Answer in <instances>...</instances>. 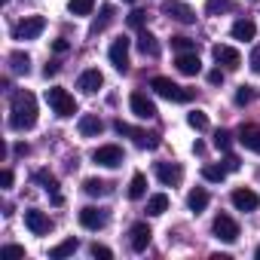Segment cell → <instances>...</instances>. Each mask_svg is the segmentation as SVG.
<instances>
[{
	"mask_svg": "<svg viewBox=\"0 0 260 260\" xmlns=\"http://www.w3.org/2000/svg\"><path fill=\"white\" fill-rule=\"evenodd\" d=\"M10 125L16 132H28V128L37 125V98L31 92H13L10 101Z\"/></svg>",
	"mask_w": 260,
	"mask_h": 260,
	"instance_id": "6da1fadb",
	"label": "cell"
},
{
	"mask_svg": "<svg viewBox=\"0 0 260 260\" xmlns=\"http://www.w3.org/2000/svg\"><path fill=\"white\" fill-rule=\"evenodd\" d=\"M150 89H153L156 95H162V98H169V101H181V104H187V101L193 98V92H190V89H184V86L172 83L169 77H153V80H150Z\"/></svg>",
	"mask_w": 260,
	"mask_h": 260,
	"instance_id": "7a4b0ae2",
	"label": "cell"
},
{
	"mask_svg": "<svg viewBox=\"0 0 260 260\" xmlns=\"http://www.w3.org/2000/svg\"><path fill=\"white\" fill-rule=\"evenodd\" d=\"M43 31H46V19L43 16H28V19L13 25V40H37Z\"/></svg>",
	"mask_w": 260,
	"mask_h": 260,
	"instance_id": "3957f363",
	"label": "cell"
},
{
	"mask_svg": "<svg viewBox=\"0 0 260 260\" xmlns=\"http://www.w3.org/2000/svg\"><path fill=\"white\" fill-rule=\"evenodd\" d=\"M46 101H49V107L58 113V116H74L77 113V101H74V95L68 92V89H46Z\"/></svg>",
	"mask_w": 260,
	"mask_h": 260,
	"instance_id": "277c9868",
	"label": "cell"
},
{
	"mask_svg": "<svg viewBox=\"0 0 260 260\" xmlns=\"http://www.w3.org/2000/svg\"><path fill=\"white\" fill-rule=\"evenodd\" d=\"M113 128H116L119 135H128L138 147H147V150H156V147H159V138H156V135H147L144 128H132L128 122H122V119H116V122H113Z\"/></svg>",
	"mask_w": 260,
	"mask_h": 260,
	"instance_id": "5b68a950",
	"label": "cell"
},
{
	"mask_svg": "<svg viewBox=\"0 0 260 260\" xmlns=\"http://www.w3.org/2000/svg\"><path fill=\"white\" fill-rule=\"evenodd\" d=\"M162 16H169V19H175L181 25H193L196 22V13L187 4H181V0H166V4H162Z\"/></svg>",
	"mask_w": 260,
	"mask_h": 260,
	"instance_id": "8992f818",
	"label": "cell"
},
{
	"mask_svg": "<svg viewBox=\"0 0 260 260\" xmlns=\"http://www.w3.org/2000/svg\"><path fill=\"white\" fill-rule=\"evenodd\" d=\"M92 162H98V166H104V169H116V166H122V147L104 144V147H98V150L92 153Z\"/></svg>",
	"mask_w": 260,
	"mask_h": 260,
	"instance_id": "52a82bcc",
	"label": "cell"
},
{
	"mask_svg": "<svg viewBox=\"0 0 260 260\" xmlns=\"http://www.w3.org/2000/svg\"><path fill=\"white\" fill-rule=\"evenodd\" d=\"M110 64L119 71V74H125L128 71V40L125 37H116L113 43H110Z\"/></svg>",
	"mask_w": 260,
	"mask_h": 260,
	"instance_id": "ba28073f",
	"label": "cell"
},
{
	"mask_svg": "<svg viewBox=\"0 0 260 260\" xmlns=\"http://www.w3.org/2000/svg\"><path fill=\"white\" fill-rule=\"evenodd\" d=\"M214 236H217L220 242H230V245H233V242L239 239V223H236L230 214H217V217H214Z\"/></svg>",
	"mask_w": 260,
	"mask_h": 260,
	"instance_id": "9c48e42d",
	"label": "cell"
},
{
	"mask_svg": "<svg viewBox=\"0 0 260 260\" xmlns=\"http://www.w3.org/2000/svg\"><path fill=\"white\" fill-rule=\"evenodd\" d=\"M128 107H132V113H135L138 119H153V116H156V104H153L144 92H132Z\"/></svg>",
	"mask_w": 260,
	"mask_h": 260,
	"instance_id": "30bf717a",
	"label": "cell"
},
{
	"mask_svg": "<svg viewBox=\"0 0 260 260\" xmlns=\"http://www.w3.org/2000/svg\"><path fill=\"white\" fill-rule=\"evenodd\" d=\"M233 205L239 208V211H257L260 208V196L254 193V190H248V187H239V190H233Z\"/></svg>",
	"mask_w": 260,
	"mask_h": 260,
	"instance_id": "8fae6325",
	"label": "cell"
},
{
	"mask_svg": "<svg viewBox=\"0 0 260 260\" xmlns=\"http://www.w3.org/2000/svg\"><path fill=\"white\" fill-rule=\"evenodd\" d=\"M25 226L34 233V236H46L49 230H52V220L43 214V211H37V208H31V211H25Z\"/></svg>",
	"mask_w": 260,
	"mask_h": 260,
	"instance_id": "7c38bea8",
	"label": "cell"
},
{
	"mask_svg": "<svg viewBox=\"0 0 260 260\" xmlns=\"http://www.w3.org/2000/svg\"><path fill=\"white\" fill-rule=\"evenodd\" d=\"M175 68H178L184 77H196V74L202 71V61H199L196 49H193V52H178V58H175Z\"/></svg>",
	"mask_w": 260,
	"mask_h": 260,
	"instance_id": "4fadbf2b",
	"label": "cell"
},
{
	"mask_svg": "<svg viewBox=\"0 0 260 260\" xmlns=\"http://www.w3.org/2000/svg\"><path fill=\"white\" fill-rule=\"evenodd\" d=\"M101 86H104V74H101L98 68H89V71H83V74H80V80H77V89H83L86 95L98 92Z\"/></svg>",
	"mask_w": 260,
	"mask_h": 260,
	"instance_id": "5bb4252c",
	"label": "cell"
},
{
	"mask_svg": "<svg viewBox=\"0 0 260 260\" xmlns=\"http://www.w3.org/2000/svg\"><path fill=\"white\" fill-rule=\"evenodd\" d=\"M211 55H214L217 64H223V68H230V71H236V68L242 64V55H239V49H233V46H214Z\"/></svg>",
	"mask_w": 260,
	"mask_h": 260,
	"instance_id": "9a60e30c",
	"label": "cell"
},
{
	"mask_svg": "<svg viewBox=\"0 0 260 260\" xmlns=\"http://www.w3.org/2000/svg\"><path fill=\"white\" fill-rule=\"evenodd\" d=\"M156 178H159L166 187H178L181 178H184V172H181V166H175V162H156Z\"/></svg>",
	"mask_w": 260,
	"mask_h": 260,
	"instance_id": "2e32d148",
	"label": "cell"
},
{
	"mask_svg": "<svg viewBox=\"0 0 260 260\" xmlns=\"http://www.w3.org/2000/svg\"><path fill=\"white\" fill-rule=\"evenodd\" d=\"M80 223H83L86 230H104V223H107V211L86 205V208L80 211Z\"/></svg>",
	"mask_w": 260,
	"mask_h": 260,
	"instance_id": "e0dca14e",
	"label": "cell"
},
{
	"mask_svg": "<svg viewBox=\"0 0 260 260\" xmlns=\"http://www.w3.org/2000/svg\"><path fill=\"white\" fill-rule=\"evenodd\" d=\"M150 226L147 223H135L132 230H128V245H132V251H147L150 245Z\"/></svg>",
	"mask_w": 260,
	"mask_h": 260,
	"instance_id": "ac0fdd59",
	"label": "cell"
},
{
	"mask_svg": "<svg viewBox=\"0 0 260 260\" xmlns=\"http://www.w3.org/2000/svg\"><path fill=\"white\" fill-rule=\"evenodd\" d=\"M239 144L251 153H260V125H242L239 128Z\"/></svg>",
	"mask_w": 260,
	"mask_h": 260,
	"instance_id": "d6986e66",
	"label": "cell"
},
{
	"mask_svg": "<svg viewBox=\"0 0 260 260\" xmlns=\"http://www.w3.org/2000/svg\"><path fill=\"white\" fill-rule=\"evenodd\" d=\"M34 181H37V184L52 196V202H55V205H61V193H58V178H55V175H49L46 169H40V172H34Z\"/></svg>",
	"mask_w": 260,
	"mask_h": 260,
	"instance_id": "ffe728a7",
	"label": "cell"
},
{
	"mask_svg": "<svg viewBox=\"0 0 260 260\" xmlns=\"http://www.w3.org/2000/svg\"><path fill=\"white\" fill-rule=\"evenodd\" d=\"M101 132H104V122H101L95 113L80 116V135H83V138H95V135H101Z\"/></svg>",
	"mask_w": 260,
	"mask_h": 260,
	"instance_id": "44dd1931",
	"label": "cell"
},
{
	"mask_svg": "<svg viewBox=\"0 0 260 260\" xmlns=\"http://www.w3.org/2000/svg\"><path fill=\"white\" fill-rule=\"evenodd\" d=\"M138 52H141V55H150V58L159 55V43H156V37H153L150 31H144V28H141V34H138Z\"/></svg>",
	"mask_w": 260,
	"mask_h": 260,
	"instance_id": "7402d4cb",
	"label": "cell"
},
{
	"mask_svg": "<svg viewBox=\"0 0 260 260\" xmlns=\"http://www.w3.org/2000/svg\"><path fill=\"white\" fill-rule=\"evenodd\" d=\"M113 13H116V10H113L110 4H104V7H101V16H98V19L92 22V28H89V37H98V34L113 22Z\"/></svg>",
	"mask_w": 260,
	"mask_h": 260,
	"instance_id": "603a6c76",
	"label": "cell"
},
{
	"mask_svg": "<svg viewBox=\"0 0 260 260\" xmlns=\"http://www.w3.org/2000/svg\"><path fill=\"white\" fill-rule=\"evenodd\" d=\"M254 34H257V28H254L251 19H239V22L233 25V37H236V40H254Z\"/></svg>",
	"mask_w": 260,
	"mask_h": 260,
	"instance_id": "cb8c5ba5",
	"label": "cell"
},
{
	"mask_svg": "<svg viewBox=\"0 0 260 260\" xmlns=\"http://www.w3.org/2000/svg\"><path fill=\"white\" fill-rule=\"evenodd\" d=\"M187 205H190V211H205L208 208V193L202 190V187H196V190H190V196H187Z\"/></svg>",
	"mask_w": 260,
	"mask_h": 260,
	"instance_id": "d4e9b609",
	"label": "cell"
},
{
	"mask_svg": "<svg viewBox=\"0 0 260 260\" xmlns=\"http://www.w3.org/2000/svg\"><path fill=\"white\" fill-rule=\"evenodd\" d=\"M166 211H169V196H166V193H153V196L147 199V214L159 217V214H166Z\"/></svg>",
	"mask_w": 260,
	"mask_h": 260,
	"instance_id": "484cf974",
	"label": "cell"
},
{
	"mask_svg": "<svg viewBox=\"0 0 260 260\" xmlns=\"http://www.w3.org/2000/svg\"><path fill=\"white\" fill-rule=\"evenodd\" d=\"M77 248H80V242H77V239L71 236V239H64L61 245H55V248L49 251V257H52V260H64V257H71V254H74Z\"/></svg>",
	"mask_w": 260,
	"mask_h": 260,
	"instance_id": "4316f807",
	"label": "cell"
},
{
	"mask_svg": "<svg viewBox=\"0 0 260 260\" xmlns=\"http://www.w3.org/2000/svg\"><path fill=\"white\" fill-rule=\"evenodd\" d=\"M144 193H147V178L141 172H135L132 175V184H128V199H141Z\"/></svg>",
	"mask_w": 260,
	"mask_h": 260,
	"instance_id": "83f0119b",
	"label": "cell"
},
{
	"mask_svg": "<svg viewBox=\"0 0 260 260\" xmlns=\"http://www.w3.org/2000/svg\"><path fill=\"white\" fill-rule=\"evenodd\" d=\"M226 166H202V178L205 181H211V184H223V178H226Z\"/></svg>",
	"mask_w": 260,
	"mask_h": 260,
	"instance_id": "f1b7e54d",
	"label": "cell"
},
{
	"mask_svg": "<svg viewBox=\"0 0 260 260\" xmlns=\"http://www.w3.org/2000/svg\"><path fill=\"white\" fill-rule=\"evenodd\" d=\"M233 10V0H205V13L208 16H220Z\"/></svg>",
	"mask_w": 260,
	"mask_h": 260,
	"instance_id": "f546056e",
	"label": "cell"
},
{
	"mask_svg": "<svg viewBox=\"0 0 260 260\" xmlns=\"http://www.w3.org/2000/svg\"><path fill=\"white\" fill-rule=\"evenodd\" d=\"M10 64H13L16 74H28V71H31V58H28L25 52H13V55H10Z\"/></svg>",
	"mask_w": 260,
	"mask_h": 260,
	"instance_id": "4dcf8cb0",
	"label": "cell"
},
{
	"mask_svg": "<svg viewBox=\"0 0 260 260\" xmlns=\"http://www.w3.org/2000/svg\"><path fill=\"white\" fill-rule=\"evenodd\" d=\"M83 190H86L89 196H104L110 187H107L104 181H98V178H86V181H83Z\"/></svg>",
	"mask_w": 260,
	"mask_h": 260,
	"instance_id": "1f68e13d",
	"label": "cell"
},
{
	"mask_svg": "<svg viewBox=\"0 0 260 260\" xmlns=\"http://www.w3.org/2000/svg\"><path fill=\"white\" fill-rule=\"evenodd\" d=\"M187 122H190V128H196V132H205V128H208V116H205L202 110L187 113Z\"/></svg>",
	"mask_w": 260,
	"mask_h": 260,
	"instance_id": "d6a6232c",
	"label": "cell"
},
{
	"mask_svg": "<svg viewBox=\"0 0 260 260\" xmlns=\"http://www.w3.org/2000/svg\"><path fill=\"white\" fill-rule=\"evenodd\" d=\"M68 7H71L74 16H89V13L95 10V0H71Z\"/></svg>",
	"mask_w": 260,
	"mask_h": 260,
	"instance_id": "836d02e7",
	"label": "cell"
},
{
	"mask_svg": "<svg viewBox=\"0 0 260 260\" xmlns=\"http://www.w3.org/2000/svg\"><path fill=\"white\" fill-rule=\"evenodd\" d=\"M251 101H254V89H251V86H239V92H236V104L245 107V104H251Z\"/></svg>",
	"mask_w": 260,
	"mask_h": 260,
	"instance_id": "e575fe53",
	"label": "cell"
},
{
	"mask_svg": "<svg viewBox=\"0 0 260 260\" xmlns=\"http://www.w3.org/2000/svg\"><path fill=\"white\" fill-rule=\"evenodd\" d=\"M172 46H175L178 52H193V49H196V43H193L190 37H172Z\"/></svg>",
	"mask_w": 260,
	"mask_h": 260,
	"instance_id": "d590c367",
	"label": "cell"
},
{
	"mask_svg": "<svg viewBox=\"0 0 260 260\" xmlns=\"http://www.w3.org/2000/svg\"><path fill=\"white\" fill-rule=\"evenodd\" d=\"M214 147L217 150H230V132H226V128H217V132H214Z\"/></svg>",
	"mask_w": 260,
	"mask_h": 260,
	"instance_id": "8d00e7d4",
	"label": "cell"
},
{
	"mask_svg": "<svg viewBox=\"0 0 260 260\" xmlns=\"http://www.w3.org/2000/svg\"><path fill=\"white\" fill-rule=\"evenodd\" d=\"M144 22H147V13L144 10H135V13H128V25H132V28H144Z\"/></svg>",
	"mask_w": 260,
	"mask_h": 260,
	"instance_id": "74e56055",
	"label": "cell"
},
{
	"mask_svg": "<svg viewBox=\"0 0 260 260\" xmlns=\"http://www.w3.org/2000/svg\"><path fill=\"white\" fill-rule=\"evenodd\" d=\"M89 251H92V257H101V260H110V257H113V251H110L107 245H98V242H95Z\"/></svg>",
	"mask_w": 260,
	"mask_h": 260,
	"instance_id": "f35d334b",
	"label": "cell"
},
{
	"mask_svg": "<svg viewBox=\"0 0 260 260\" xmlns=\"http://www.w3.org/2000/svg\"><path fill=\"white\" fill-rule=\"evenodd\" d=\"M0 254H4V257H25V248L22 245H4Z\"/></svg>",
	"mask_w": 260,
	"mask_h": 260,
	"instance_id": "ab89813d",
	"label": "cell"
},
{
	"mask_svg": "<svg viewBox=\"0 0 260 260\" xmlns=\"http://www.w3.org/2000/svg\"><path fill=\"white\" fill-rule=\"evenodd\" d=\"M248 61H251V71H254V74H260V46H254V49H251V58H248Z\"/></svg>",
	"mask_w": 260,
	"mask_h": 260,
	"instance_id": "60d3db41",
	"label": "cell"
},
{
	"mask_svg": "<svg viewBox=\"0 0 260 260\" xmlns=\"http://www.w3.org/2000/svg\"><path fill=\"white\" fill-rule=\"evenodd\" d=\"M223 166H226L230 172H239V166H242V162H239V156H233V153H226V159H223Z\"/></svg>",
	"mask_w": 260,
	"mask_h": 260,
	"instance_id": "b9f144b4",
	"label": "cell"
},
{
	"mask_svg": "<svg viewBox=\"0 0 260 260\" xmlns=\"http://www.w3.org/2000/svg\"><path fill=\"white\" fill-rule=\"evenodd\" d=\"M208 83H211V86H220V83H223V71H220V68L211 71V74H208Z\"/></svg>",
	"mask_w": 260,
	"mask_h": 260,
	"instance_id": "7bdbcfd3",
	"label": "cell"
},
{
	"mask_svg": "<svg viewBox=\"0 0 260 260\" xmlns=\"http://www.w3.org/2000/svg\"><path fill=\"white\" fill-rule=\"evenodd\" d=\"M0 184H4V187H13V172H10V169L0 172Z\"/></svg>",
	"mask_w": 260,
	"mask_h": 260,
	"instance_id": "ee69618b",
	"label": "cell"
},
{
	"mask_svg": "<svg viewBox=\"0 0 260 260\" xmlns=\"http://www.w3.org/2000/svg\"><path fill=\"white\" fill-rule=\"evenodd\" d=\"M52 49L61 55V52H68V49H71V43H68V40H55V43H52Z\"/></svg>",
	"mask_w": 260,
	"mask_h": 260,
	"instance_id": "f6af8a7d",
	"label": "cell"
},
{
	"mask_svg": "<svg viewBox=\"0 0 260 260\" xmlns=\"http://www.w3.org/2000/svg\"><path fill=\"white\" fill-rule=\"evenodd\" d=\"M43 74H46V77H55V74H58V61H49V64L43 68Z\"/></svg>",
	"mask_w": 260,
	"mask_h": 260,
	"instance_id": "bcb514c9",
	"label": "cell"
},
{
	"mask_svg": "<svg viewBox=\"0 0 260 260\" xmlns=\"http://www.w3.org/2000/svg\"><path fill=\"white\" fill-rule=\"evenodd\" d=\"M28 153H31L28 144H16V156H28Z\"/></svg>",
	"mask_w": 260,
	"mask_h": 260,
	"instance_id": "7dc6e473",
	"label": "cell"
},
{
	"mask_svg": "<svg viewBox=\"0 0 260 260\" xmlns=\"http://www.w3.org/2000/svg\"><path fill=\"white\" fill-rule=\"evenodd\" d=\"M254 254H257V257H260V245H257V251H254Z\"/></svg>",
	"mask_w": 260,
	"mask_h": 260,
	"instance_id": "c3c4849f",
	"label": "cell"
},
{
	"mask_svg": "<svg viewBox=\"0 0 260 260\" xmlns=\"http://www.w3.org/2000/svg\"><path fill=\"white\" fill-rule=\"evenodd\" d=\"M0 4H10V0H0Z\"/></svg>",
	"mask_w": 260,
	"mask_h": 260,
	"instance_id": "681fc988",
	"label": "cell"
},
{
	"mask_svg": "<svg viewBox=\"0 0 260 260\" xmlns=\"http://www.w3.org/2000/svg\"><path fill=\"white\" fill-rule=\"evenodd\" d=\"M125 4H135V0H125Z\"/></svg>",
	"mask_w": 260,
	"mask_h": 260,
	"instance_id": "f907efd6",
	"label": "cell"
}]
</instances>
